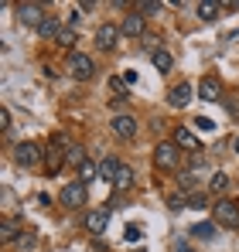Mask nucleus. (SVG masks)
Masks as SVG:
<instances>
[{
    "instance_id": "nucleus-4",
    "label": "nucleus",
    "mask_w": 239,
    "mask_h": 252,
    "mask_svg": "<svg viewBox=\"0 0 239 252\" xmlns=\"http://www.w3.org/2000/svg\"><path fill=\"white\" fill-rule=\"evenodd\" d=\"M178 160H181V150H178V143L171 140H160L158 147H154V164H158L160 170H174L178 167Z\"/></svg>"
},
{
    "instance_id": "nucleus-25",
    "label": "nucleus",
    "mask_w": 239,
    "mask_h": 252,
    "mask_svg": "<svg viewBox=\"0 0 239 252\" xmlns=\"http://www.w3.org/2000/svg\"><path fill=\"white\" fill-rule=\"evenodd\" d=\"M192 235H195V239H212V235H215V221H199V225L192 228Z\"/></svg>"
},
{
    "instance_id": "nucleus-6",
    "label": "nucleus",
    "mask_w": 239,
    "mask_h": 252,
    "mask_svg": "<svg viewBox=\"0 0 239 252\" xmlns=\"http://www.w3.org/2000/svg\"><path fill=\"white\" fill-rule=\"evenodd\" d=\"M58 201H62L65 208H79V205H85V184H82V181L65 184V188H62V194H58Z\"/></svg>"
},
{
    "instance_id": "nucleus-24",
    "label": "nucleus",
    "mask_w": 239,
    "mask_h": 252,
    "mask_svg": "<svg viewBox=\"0 0 239 252\" xmlns=\"http://www.w3.org/2000/svg\"><path fill=\"white\" fill-rule=\"evenodd\" d=\"M65 164H69V167H82V164H85V150L72 143V147H69V157H65Z\"/></svg>"
},
{
    "instance_id": "nucleus-16",
    "label": "nucleus",
    "mask_w": 239,
    "mask_h": 252,
    "mask_svg": "<svg viewBox=\"0 0 239 252\" xmlns=\"http://www.w3.org/2000/svg\"><path fill=\"white\" fill-rule=\"evenodd\" d=\"M38 34H41V38H51V41H55V38H58V34H62V21H58V17H55V14H48V17H44V21H41Z\"/></svg>"
},
{
    "instance_id": "nucleus-23",
    "label": "nucleus",
    "mask_w": 239,
    "mask_h": 252,
    "mask_svg": "<svg viewBox=\"0 0 239 252\" xmlns=\"http://www.w3.org/2000/svg\"><path fill=\"white\" fill-rule=\"evenodd\" d=\"M133 10H137V14H144V17H151V14H160L164 7H160L158 0H140V3H133Z\"/></svg>"
},
{
    "instance_id": "nucleus-12",
    "label": "nucleus",
    "mask_w": 239,
    "mask_h": 252,
    "mask_svg": "<svg viewBox=\"0 0 239 252\" xmlns=\"http://www.w3.org/2000/svg\"><path fill=\"white\" fill-rule=\"evenodd\" d=\"M110 129L117 133L120 140H133V136H137V120H133V116H117V120L110 123Z\"/></svg>"
},
{
    "instance_id": "nucleus-34",
    "label": "nucleus",
    "mask_w": 239,
    "mask_h": 252,
    "mask_svg": "<svg viewBox=\"0 0 239 252\" xmlns=\"http://www.w3.org/2000/svg\"><path fill=\"white\" fill-rule=\"evenodd\" d=\"M0 126H3V129H10V113H7V109H0Z\"/></svg>"
},
{
    "instance_id": "nucleus-32",
    "label": "nucleus",
    "mask_w": 239,
    "mask_h": 252,
    "mask_svg": "<svg viewBox=\"0 0 239 252\" xmlns=\"http://www.w3.org/2000/svg\"><path fill=\"white\" fill-rule=\"evenodd\" d=\"M185 205H188V201H185V194H171V198H167V208H171V211H181Z\"/></svg>"
},
{
    "instance_id": "nucleus-8",
    "label": "nucleus",
    "mask_w": 239,
    "mask_h": 252,
    "mask_svg": "<svg viewBox=\"0 0 239 252\" xmlns=\"http://www.w3.org/2000/svg\"><path fill=\"white\" fill-rule=\"evenodd\" d=\"M192 95H195L192 82H178L171 92H167V106H171V109H185V106L192 102Z\"/></svg>"
},
{
    "instance_id": "nucleus-10",
    "label": "nucleus",
    "mask_w": 239,
    "mask_h": 252,
    "mask_svg": "<svg viewBox=\"0 0 239 252\" xmlns=\"http://www.w3.org/2000/svg\"><path fill=\"white\" fill-rule=\"evenodd\" d=\"M174 143H178V150H192V154H199V150H201L199 136H195L188 126H178V129H174Z\"/></svg>"
},
{
    "instance_id": "nucleus-5",
    "label": "nucleus",
    "mask_w": 239,
    "mask_h": 252,
    "mask_svg": "<svg viewBox=\"0 0 239 252\" xmlns=\"http://www.w3.org/2000/svg\"><path fill=\"white\" fill-rule=\"evenodd\" d=\"M41 157H44V150H41L35 140H24V143H17V147H14V164H17V167H24V170L35 167Z\"/></svg>"
},
{
    "instance_id": "nucleus-14",
    "label": "nucleus",
    "mask_w": 239,
    "mask_h": 252,
    "mask_svg": "<svg viewBox=\"0 0 239 252\" xmlns=\"http://www.w3.org/2000/svg\"><path fill=\"white\" fill-rule=\"evenodd\" d=\"M144 28H147V24H144V14H137V10H133V14H126V17H123V24H120V31H123V34H130V38H140V34H144Z\"/></svg>"
},
{
    "instance_id": "nucleus-7",
    "label": "nucleus",
    "mask_w": 239,
    "mask_h": 252,
    "mask_svg": "<svg viewBox=\"0 0 239 252\" xmlns=\"http://www.w3.org/2000/svg\"><path fill=\"white\" fill-rule=\"evenodd\" d=\"M17 17H21V24H28V28H41V21H44L48 14H44L41 3H17Z\"/></svg>"
},
{
    "instance_id": "nucleus-18",
    "label": "nucleus",
    "mask_w": 239,
    "mask_h": 252,
    "mask_svg": "<svg viewBox=\"0 0 239 252\" xmlns=\"http://www.w3.org/2000/svg\"><path fill=\"white\" fill-rule=\"evenodd\" d=\"M151 62H154L158 72H171V68H174V58H171V51H164V48L151 51Z\"/></svg>"
},
{
    "instance_id": "nucleus-1",
    "label": "nucleus",
    "mask_w": 239,
    "mask_h": 252,
    "mask_svg": "<svg viewBox=\"0 0 239 252\" xmlns=\"http://www.w3.org/2000/svg\"><path fill=\"white\" fill-rule=\"evenodd\" d=\"M69 136L65 133H55L51 140H48V147H44V170H48V177H55L62 164H65V157H69Z\"/></svg>"
},
{
    "instance_id": "nucleus-36",
    "label": "nucleus",
    "mask_w": 239,
    "mask_h": 252,
    "mask_svg": "<svg viewBox=\"0 0 239 252\" xmlns=\"http://www.w3.org/2000/svg\"><path fill=\"white\" fill-rule=\"evenodd\" d=\"M233 150H236V154H239V133H236V140H233Z\"/></svg>"
},
{
    "instance_id": "nucleus-15",
    "label": "nucleus",
    "mask_w": 239,
    "mask_h": 252,
    "mask_svg": "<svg viewBox=\"0 0 239 252\" xmlns=\"http://www.w3.org/2000/svg\"><path fill=\"white\" fill-rule=\"evenodd\" d=\"M117 174H120V160H117V157H103V160H99V181L113 184Z\"/></svg>"
},
{
    "instance_id": "nucleus-28",
    "label": "nucleus",
    "mask_w": 239,
    "mask_h": 252,
    "mask_svg": "<svg viewBox=\"0 0 239 252\" xmlns=\"http://www.w3.org/2000/svg\"><path fill=\"white\" fill-rule=\"evenodd\" d=\"M55 44H62V48H72V44H76V28H62V34L55 38Z\"/></svg>"
},
{
    "instance_id": "nucleus-22",
    "label": "nucleus",
    "mask_w": 239,
    "mask_h": 252,
    "mask_svg": "<svg viewBox=\"0 0 239 252\" xmlns=\"http://www.w3.org/2000/svg\"><path fill=\"white\" fill-rule=\"evenodd\" d=\"M178 184H181V191H192V194H195V188H199V174L181 170V174H178Z\"/></svg>"
},
{
    "instance_id": "nucleus-21",
    "label": "nucleus",
    "mask_w": 239,
    "mask_h": 252,
    "mask_svg": "<svg viewBox=\"0 0 239 252\" xmlns=\"http://www.w3.org/2000/svg\"><path fill=\"white\" fill-rule=\"evenodd\" d=\"M219 10H222V3H212V0L199 3V17H201V21H215V17H219Z\"/></svg>"
},
{
    "instance_id": "nucleus-13",
    "label": "nucleus",
    "mask_w": 239,
    "mask_h": 252,
    "mask_svg": "<svg viewBox=\"0 0 239 252\" xmlns=\"http://www.w3.org/2000/svg\"><path fill=\"white\" fill-rule=\"evenodd\" d=\"M199 99H205V102H215V99H222V85H219V79L205 75V79L199 82Z\"/></svg>"
},
{
    "instance_id": "nucleus-2",
    "label": "nucleus",
    "mask_w": 239,
    "mask_h": 252,
    "mask_svg": "<svg viewBox=\"0 0 239 252\" xmlns=\"http://www.w3.org/2000/svg\"><path fill=\"white\" fill-rule=\"evenodd\" d=\"M212 215H215V225L222 228H239V201L236 198H219L212 205Z\"/></svg>"
},
{
    "instance_id": "nucleus-33",
    "label": "nucleus",
    "mask_w": 239,
    "mask_h": 252,
    "mask_svg": "<svg viewBox=\"0 0 239 252\" xmlns=\"http://www.w3.org/2000/svg\"><path fill=\"white\" fill-rule=\"evenodd\" d=\"M195 126H199V129H205V133H208V129H215V123H212L208 116H199V120H195Z\"/></svg>"
},
{
    "instance_id": "nucleus-17",
    "label": "nucleus",
    "mask_w": 239,
    "mask_h": 252,
    "mask_svg": "<svg viewBox=\"0 0 239 252\" xmlns=\"http://www.w3.org/2000/svg\"><path fill=\"white\" fill-rule=\"evenodd\" d=\"M21 232H24V225H21L17 218H7V221H3V228H0V239H3V242H17V239H21Z\"/></svg>"
},
{
    "instance_id": "nucleus-11",
    "label": "nucleus",
    "mask_w": 239,
    "mask_h": 252,
    "mask_svg": "<svg viewBox=\"0 0 239 252\" xmlns=\"http://www.w3.org/2000/svg\"><path fill=\"white\" fill-rule=\"evenodd\" d=\"M120 34H123V31H120L117 24H103V28H99V31H96V44H99V48H103V51H110V48H117Z\"/></svg>"
},
{
    "instance_id": "nucleus-30",
    "label": "nucleus",
    "mask_w": 239,
    "mask_h": 252,
    "mask_svg": "<svg viewBox=\"0 0 239 252\" xmlns=\"http://www.w3.org/2000/svg\"><path fill=\"white\" fill-rule=\"evenodd\" d=\"M188 208H212V205H208V198H205V194H199V191H195V194H188Z\"/></svg>"
},
{
    "instance_id": "nucleus-31",
    "label": "nucleus",
    "mask_w": 239,
    "mask_h": 252,
    "mask_svg": "<svg viewBox=\"0 0 239 252\" xmlns=\"http://www.w3.org/2000/svg\"><path fill=\"white\" fill-rule=\"evenodd\" d=\"M123 239H126V242H140V239H144V232H140V225H126V232H123Z\"/></svg>"
},
{
    "instance_id": "nucleus-29",
    "label": "nucleus",
    "mask_w": 239,
    "mask_h": 252,
    "mask_svg": "<svg viewBox=\"0 0 239 252\" xmlns=\"http://www.w3.org/2000/svg\"><path fill=\"white\" fill-rule=\"evenodd\" d=\"M17 246H21V249H35V246H38V235H35L31 228H24L21 239H17Z\"/></svg>"
},
{
    "instance_id": "nucleus-26",
    "label": "nucleus",
    "mask_w": 239,
    "mask_h": 252,
    "mask_svg": "<svg viewBox=\"0 0 239 252\" xmlns=\"http://www.w3.org/2000/svg\"><path fill=\"white\" fill-rule=\"evenodd\" d=\"M79 174H82V177H79L82 184H89V181H96V177H99V167H96L92 160H85V164L79 167Z\"/></svg>"
},
{
    "instance_id": "nucleus-3",
    "label": "nucleus",
    "mask_w": 239,
    "mask_h": 252,
    "mask_svg": "<svg viewBox=\"0 0 239 252\" xmlns=\"http://www.w3.org/2000/svg\"><path fill=\"white\" fill-rule=\"evenodd\" d=\"M65 68H69V75H72V79H79V82H89V79L96 75V65H92V58H89V55H82V51H69V58H65Z\"/></svg>"
},
{
    "instance_id": "nucleus-20",
    "label": "nucleus",
    "mask_w": 239,
    "mask_h": 252,
    "mask_svg": "<svg viewBox=\"0 0 239 252\" xmlns=\"http://www.w3.org/2000/svg\"><path fill=\"white\" fill-rule=\"evenodd\" d=\"M130 184H133V170L126 167V164H120V174H117V181H113V188L117 191H130Z\"/></svg>"
},
{
    "instance_id": "nucleus-9",
    "label": "nucleus",
    "mask_w": 239,
    "mask_h": 252,
    "mask_svg": "<svg viewBox=\"0 0 239 252\" xmlns=\"http://www.w3.org/2000/svg\"><path fill=\"white\" fill-rule=\"evenodd\" d=\"M106 225H110V208H99V211H89V215H85V232L103 235Z\"/></svg>"
},
{
    "instance_id": "nucleus-27",
    "label": "nucleus",
    "mask_w": 239,
    "mask_h": 252,
    "mask_svg": "<svg viewBox=\"0 0 239 252\" xmlns=\"http://www.w3.org/2000/svg\"><path fill=\"white\" fill-rule=\"evenodd\" d=\"M110 89H113V95H117V102H123V99H126V82H123L120 75H113V79H110Z\"/></svg>"
},
{
    "instance_id": "nucleus-19",
    "label": "nucleus",
    "mask_w": 239,
    "mask_h": 252,
    "mask_svg": "<svg viewBox=\"0 0 239 252\" xmlns=\"http://www.w3.org/2000/svg\"><path fill=\"white\" fill-rule=\"evenodd\" d=\"M229 184H233V181H229V174H226V170H219V174H212V177H208V188H212L215 194H226V191H229Z\"/></svg>"
},
{
    "instance_id": "nucleus-35",
    "label": "nucleus",
    "mask_w": 239,
    "mask_h": 252,
    "mask_svg": "<svg viewBox=\"0 0 239 252\" xmlns=\"http://www.w3.org/2000/svg\"><path fill=\"white\" fill-rule=\"evenodd\" d=\"M123 82H126V85H137V72H133V68H130V72H126V75H123Z\"/></svg>"
},
{
    "instance_id": "nucleus-37",
    "label": "nucleus",
    "mask_w": 239,
    "mask_h": 252,
    "mask_svg": "<svg viewBox=\"0 0 239 252\" xmlns=\"http://www.w3.org/2000/svg\"><path fill=\"white\" fill-rule=\"evenodd\" d=\"M178 252H192V249H188V246H181V242H178Z\"/></svg>"
}]
</instances>
